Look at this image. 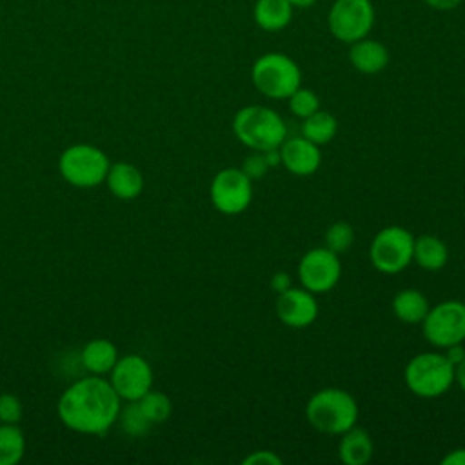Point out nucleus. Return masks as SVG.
Here are the masks:
<instances>
[{
	"mask_svg": "<svg viewBox=\"0 0 465 465\" xmlns=\"http://www.w3.org/2000/svg\"><path fill=\"white\" fill-rule=\"evenodd\" d=\"M423 336L434 347L447 349L465 341V303L445 300L429 309L421 322Z\"/></svg>",
	"mask_w": 465,
	"mask_h": 465,
	"instance_id": "1a4fd4ad",
	"label": "nucleus"
},
{
	"mask_svg": "<svg viewBox=\"0 0 465 465\" xmlns=\"http://www.w3.org/2000/svg\"><path fill=\"white\" fill-rule=\"evenodd\" d=\"M282 165L294 176H311L322 163L320 145L312 143L305 136H292L280 145Z\"/></svg>",
	"mask_w": 465,
	"mask_h": 465,
	"instance_id": "4468645a",
	"label": "nucleus"
},
{
	"mask_svg": "<svg viewBox=\"0 0 465 465\" xmlns=\"http://www.w3.org/2000/svg\"><path fill=\"white\" fill-rule=\"evenodd\" d=\"M276 316L287 327H309L318 318L316 294L303 287H289L276 298Z\"/></svg>",
	"mask_w": 465,
	"mask_h": 465,
	"instance_id": "ddd939ff",
	"label": "nucleus"
},
{
	"mask_svg": "<svg viewBox=\"0 0 465 465\" xmlns=\"http://www.w3.org/2000/svg\"><path fill=\"white\" fill-rule=\"evenodd\" d=\"M289 111L296 116V118H307L312 113H316L320 109V98L312 89L307 87H298L289 98Z\"/></svg>",
	"mask_w": 465,
	"mask_h": 465,
	"instance_id": "bb28decb",
	"label": "nucleus"
},
{
	"mask_svg": "<svg viewBox=\"0 0 465 465\" xmlns=\"http://www.w3.org/2000/svg\"><path fill=\"white\" fill-rule=\"evenodd\" d=\"M243 465H282L283 460L272 450H256L243 458Z\"/></svg>",
	"mask_w": 465,
	"mask_h": 465,
	"instance_id": "c756f323",
	"label": "nucleus"
},
{
	"mask_svg": "<svg viewBox=\"0 0 465 465\" xmlns=\"http://www.w3.org/2000/svg\"><path fill=\"white\" fill-rule=\"evenodd\" d=\"M120 420V427L127 436L133 438H142L149 432V429L153 427V423L149 421V418L143 414L142 407L138 401H129V405H125L124 409H120L118 418Z\"/></svg>",
	"mask_w": 465,
	"mask_h": 465,
	"instance_id": "b1692460",
	"label": "nucleus"
},
{
	"mask_svg": "<svg viewBox=\"0 0 465 465\" xmlns=\"http://www.w3.org/2000/svg\"><path fill=\"white\" fill-rule=\"evenodd\" d=\"M116 360H118L116 345L113 341H109V340H104V338L91 340L82 349V363L93 374L111 372V369L114 367Z\"/></svg>",
	"mask_w": 465,
	"mask_h": 465,
	"instance_id": "412c9836",
	"label": "nucleus"
},
{
	"mask_svg": "<svg viewBox=\"0 0 465 465\" xmlns=\"http://www.w3.org/2000/svg\"><path fill=\"white\" fill-rule=\"evenodd\" d=\"M434 11H452L461 5L463 0H423Z\"/></svg>",
	"mask_w": 465,
	"mask_h": 465,
	"instance_id": "2f4dec72",
	"label": "nucleus"
},
{
	"mask_svg": "<svg viewBox=\"0 0 465 465\" xmlns=\"http://www.w3.org/2000/svg\"><path fill=\"white\" fill-rule=\"evenodd\" d=\"M294 9L289 0H254L252 18L254 24L267 33L285 29L292 20Z\"/></svg>",
	"mask_w": 465,
	"mask_h": 465,
	"instance_id": "f3484780",
	"label": "nucleus"
},
{
	"mask_svg": "<svg viewBox=\"0 0 465 465\" xmlns=\"http://www.w3.org/2000/svg\"><path fill=\"white\" fill-rule=\"evenodd\" d=\"M271 287H272V291H276V294L287 291L289 287H292L291 276L287 272H274L271 278Z\"/></svg>",
	"mask_w": 465,
	"mask_h": 465,
	"instance_id": "7c9ffc66",
	"label": "nucleus"
},
{
	"mask_svg": "<svg viewBox=\"0 0 465 465\" xmlns=\"http://www.w3.org/2000/svg\"><path fill=\"white\" fill-rule=\"evenodd\" d=\"M445 356L450 360V363L456 367L463 358H465V349L461 343H456V345H450L445 349Z\"/></svg>",
	"mask_w": 465,
	"mask_h": 465,
	"instance_id": "72a5a7b5",
	"label": "nucleus"
},
{
	"mask_svg": "<svg viewBox=\"0 0 465 465\" xmlns=\"http://www.w3.org/2000/svg\"><path fill=\"white\" fill-rule=\"evenodd\" d=\"M323 240H325V247L331 249L332 252L336 254L345 252L354 242V229L347 222H334L327 227Z\"/></svg>",
	"mask_w": 465,
	"mask_h": 465,
	"instance_id": "a878e982",
	"label": "nucleus"
},
{
	"mask_svg": "<svg viewBox=\"0 0 465 465\" xmlns=\"http://www.w3.org/2000/svg\"><path fill=\"white\" fill-rule=\"evenodd\" d=\"M209 196L222 214H240L252 200V180L240 167H225L214 174Z\"/></svg>",
	"mask_w": 465,
	"mask_h": 465,
	"instance_id": "9d476101",
	"label": "nucleus"
},
{
	"mask_svg": "<svg viewBox=\"0 0 465 465\" xmlns=\"http://www.w3.org/2000/svg\"><path fill=\"white\" fill-rule=\"evenodd\" d=\"M405 385L420 398L443 396L454 383V365L445 352H421L405 365Z\"/></svg>",
	"mask_w": 465,
	"mask_h": 465,
	"instance_id": "39448f33",
	"label": "nucleus"
},
{
	"mask_svg": "<svg viewBox=\"0 0 465 465\" xmlns=\"http://www.w3.org/2000/svg\"><path fill=\"white\" fill-rule=\"evenodd\" d=\"M414 236L400 225H389L376 232L372 238L369 256L376 271L383 274L401 272L412 262Z\"/></svg>",
	"mask_w": 465,
	"mask_h": 465,
	"instance_id": "0eeeda50",
	"label": "nucleus"
},
{
	"mask_svg": "<svg viewBox=\"0 0 465 465\" xmlns=\"http://www.w3.org/2000/svg\"><path fill=\"white\" fill-rule=\"evenodd\" d=\"M105 182L109 191L120 200H133L140 196L143 189V176L140 169L127 162H116L114 165H109Z\"/></svg>",
	"mask_w": 465,
	"mask_h": 465,
	"instance_id": "dca6fc26",
	"label": "nucleus"
},
{
	"mask_svg": "<svg viewBox=\"0 0 465 465\" xmlns=\"http://www.w3.org/2000/svg\"><path fill=\"white\" fill-rule=\"evenodd\" d=\"M349 62L363 74H378L389 64V49L371 36L349 44Z\"/></svg>",
	"mask_w": 465,
	"mask_h": 465,
	"instance_id": "2eb2a0df",
	"label": "nucleus"
},
{
	"mask_svg": "<svg viewBox=\"0 0 465 465\" xmlns=\"http://www.w3.org/2000/svg\"><path fill=\"white\" fill-rule=\"evenodd\" d=\"M120 412V396L98 376L82 378L64 391L58 416L65 427L84 434H105Z\"/></svg>",
	"mask_w": 465,
	"mask_h": 465,
	"instance_id": "f257e3e1",
	"label": "nucleus"
},
{
	"mask_svg": "<svg viewBox=\"0 0 465 465\" xmlns=\"http://www.w3.org/2000/svg\"><path fill=\"white\" fill-rule=\"evenodd\" d=\"M109 383L116 394L127 401L140 400L153 387V369L145 358L138 354H127L118 358L111 369Z\"/></svg>",
	"mask_w": 465,
	"mask_h": 465,
	"instance_id": "f8f14e48",
	"label": "nucleus"
},
{
	"mask_svg": "<svg viewBox=\"0 0 465 465\" xmlns=\"http://www.w3.org/2000/svg\"><path fill=\"white\" fill-rule=\"evenodd\" d=\"M262 153H263V156H265V160H267L269 169L282 165V153H280V147H272V149H267V151H262Z\"/></svg>",
	"mask_w": 465,
	"mask_h": 465,
	"instance_id": "f704fd0d",
	"label": "nucleus"
},
{
	"mask_svg": "<svg viewBox=\"0 0 465 465\" xmlns=\"http://www.w3.org/2000/svg\"><path fill=\"white\" fill-rule=\"evenodd\" d=\"M430 305L427 296L418 289H403L396 292L392 298V312L394 316L409 325L421 323L425 314L429 312Z\"/></svg>",
	"mask_w": 465,
	"mask_h": 465,
	"instance_id": "aec40b11",
	"label": "nucleus"
},
{
	"mask_svg": "<svg viewBox=\"0 0 465 465\" xmlns=\"http://www.w3.org/2000/svg\"><path fill=\"white\" fill-rule=\"evenodd\" d=\"M25 438L16 423H0V465H15L22 460Z\"/></svg>",
	"mask_w": 465,
	"mask_h": 465,
	"instance_id": "5701e85b",
	"label": "nucleus"
},
{
	"mask_svg": "<svg viewBox=\"0 0 465 465\" xmlns=\"http://www.w3.org/2000/svg\"><path fill=\"white\" fill-rule=\"evenodd\" d=\"M374 20L376 13L371 0H334L327 13L331 35L343 44L369 36Z\"/></svg>",
	"mask_w": 465,
	"mask_h": 465,
	"instance_id": "6e6552de",
	"label": "nucleus"
},
{
	"mask_svg": "<svg viewBox=\"0 0 465 465\" xmlns=\"http://www.w3.org/2000/svg\"><path fill=\"white\" fill-rule=\"evenodd\" d=\"M109 165L105 153L89 143L67 147L58 160L60 174L74 187H94L102 183L107 176Z\"/></svg>",
	"mask_w": 465,
	"mask_h": 465,
	"instance_id": "423d86ee",
	"label": "nucleus"
},
{
	"mask_svg": "<svg viewBox=\"0 0 465 465\" xmlns=\"http://www.w3.org/2000/svg\"><path fill=\"white\" fill-rule=\"evenodd\" d=\"M358 414L354 396L338 387L316 391L305 405L307 421L325 434H343L356 425Z\"/></svg>",
	"mask_w": 465,
	"mask_h": 465,
	"instance_id": "f03ea898",
	"label": "nucleus"
},
{
	"mask_svg": "<svg viewBox=\"0 0 465 465\" xmlns=\"http://www.w3.org/2000/svg\"><path fill=\"white\" fill-rule=\"evenodd\" d=\"M412 260L425 271H440L449 260L445 242L434 234H421L414 238Z\"/></svg>",
	"mask_w": 465,
	"mask_h": 465,
	"instance_id": "6ab92c4d",
	"label": "nucleus"
},
{
	"mask_svg": "<svg viewBox=\"0 0 465 465\" xmlns=\"http://www.w3.org/2000/svg\"><path fill=\"white\" fill-rule=\"evenodd\" d=\"M251 80L263 96L283 100L302 85V69L289 54L269 51L254 60Z\"/></svg>",
	"mask_w": 465,
	"mask_h": 465,
	"instance_id": "20e7f679",
	"label": "nucleus"
},
{
	"mask_svg": "<svg viewBox=\"0 0 465 465\" xmlns=\"http://www.w3.org/2000/svg\"><path fill=\"white\" fill-rule=\"evenodd\" d=\"M232 133L252 151L280 147L287 136L283 118L267 105H245L232 118Z\"/></svg>",
	"mask_w": 465,
	"mask_h": 465,
	"instance_id": "7ed1b4c3",
	"label": "nucleus"
},
{
	"mask_svg": "<svg viewBox=\"0 0 465 465\" xmlns=\"http://www.w3.org/2000/svg\"><path fill=\"white\" fill-rule=\"evenodd\" d=\"M443 465H465V447L454 449L441 458Z\"/></svg>",
	"mask_w": 465,
	"mask_h": 465,
	"instance_id": "473e14b6",
	"label": "nucleus"
},
{
	"mask_svg": "<svg viewBox=\"0 0 465 465\" xmlns=\"http://www.w3.org/2000/svg\"><path fill=\"white\" fill-rule=\"evenodd\" d=\"M341 276V262L336 252L323 247L307 251L298 262V278L303 289L312 294L332 291Z\"/></svg>",
	"mask_w": 465,
	"mask_h": 465,
	"instance_id": "9b49d317",
	"label": "nucleus"
},
{
	"mask_svg": "<svg viewBox=\"0 0 465 465\" xmlns=\"http://www.w3.org/2000/svg\"><path fill=\"white\" fill-rule=\"evenodd\" d=\"M338 133V120L329 111L318 109L311 116L303 118L302 124V136L311 140L316 145L329 143Z\"/></svg>",
	"mask_w": 465,
	"mask_h": 465,
	"instance_id": "4be33fe9",
	"label": "nucleus"
},
{
	"mask_svg": "<svg viewBox=\"0 0 465 465\" xmlns=\"http://www.w3.org/2000/svg\"><path fill=\"white\" fill-rule=\"evenodd\" d=\"M316 2H318V0H289V4L292 5L294 11H296V9H300V11L309 9V7H312Z\"/></svg>",
	"mask_w": 465,
	"mask_h": 465,
	"instance_id": "e433bc0d",
	"label": "nucleus"
},
{
	"mask_svg": "<svg viewBox=\"0 0 465 465\" xmlns=\"http://www.w3.org/2000/svg\"><path fill=\"white\" fill-rule=\"evenodd\" d=\"M454 381H458V385L465 392V358L454 367Z\"/></svg>",
	"mask_w": 465,
	"mask_h": 465,
	"instance_id": "c9c22d12",
	"label": "nucleus"
},
{
	"mask_svg": "<svg viewBox=\"0 0 465 465\" xmlns=\"http://www.w3.org/2000/svg\"><path fill=\"white\" fill-rule=\"evenodd\" d=\"M340 436L338 456L345 465H365L372 458L374 443L365 429L354 425Z\"/></svg>",
	"mask_w": 465,
	"mask_h": 465,
	"instance_id": "a211bd4d",
	"label": "nucleus"
},
{
	"mask_svg": "<svg viewBox=\"0 0 465 465\" xmlns=\"http://www.w3.org/2000/svg\"><path fill=\"white\" fill-rule=\"evenodd\" d=\"M22 412V403L15 394H0V423H18Z\"/></svg>",
	"mask_w": 465,
	"mask_h": 465,
	"instance_id": "cd10ccee",
	"label": "nucleus"
},
{
	"mask_svg": "<svg viewBox=\"0 0 465 465\" xmlns=\"http://www.w3.org/2000/svg\"><path fill=\"white\" fill-rule=\"evenodd\" d=\"M240 169H242L251 180H260V178H263L265 173L269 171V165H267V160H265L263 153H262V151H254L252 154H249V156L243 160V163H242Z\"/></svg>",
	"mask_w": 465,
	"mask_h": 465,
	"instance_id": "c85d7f7f",
	"label": "nucleus"
},
{
	"mask_svg": "<svg viewBox=\"0 0 465 465\" xmlns=\"http://www.w3.org/2000/svg\"><path fill=\"white\" fill-rule=\"evenodd\" d=\"M143 411V414L149 418V421L162 423L165 421L173 412V403L165 392L160 391H147L140 400H136Z\"/></svg>",
	"mask_w": 465,
	"mask_h": 465,
	"instance_id": "393cba45",
	"label": "nucleus"
}]
</instances>
